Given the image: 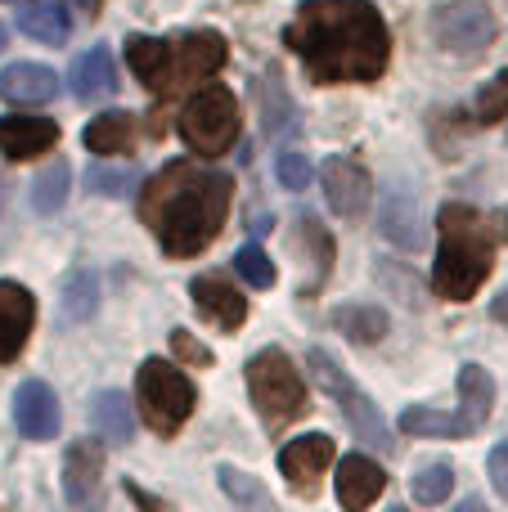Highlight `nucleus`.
<instances>
[{
  "mask_svg": "<svg viewBox=\"0 0 508 512\" xmlns=\"http://www.w3.org/2000/svg\"><path fill=\"white\" fill-rule=\"evenodd\" d=\"M491 319H495V324H504V328H508V288L500 292V297H495V306H491Z\"/></svg>",
  "mask_w": 508,
  "mask_h": 512,
  "instance_id": "nucleus-39",
  "label": "nucleus"
},
{
  "mask_svg": "<svg viewBox=\"0 0 508 512\" xmlns=\"http://www.w3.org/2000/svg\"><path fill=\"white\" fill-rule=\"evenodd\" d=\"M126 495L135 499V504H144V508H162V499H153V495H144L140 486H126Z\"/></svg>",
  "mask_w": 508,
  "mask_h": 512,
  "instance_id": "nucleus-40",
  "label": "nucleus"
},
{
  "mask_svg": "<svg viewBox=\"0 0 508 512\" xmlns=\"http://www.w3.org/2000/svg\"><path fill=\"white\" fill-rule=\"evenodd\" d=\"M68 5H72V9H81L86 18H95V14H99V0H68Z\"/></svg>",
  "mask_w": 508,
  "mask_h": 512,
  "instance_id": "nucleus-41",
  "label": "nucleus"
},
{
  "mask_svg": "<svg viewBox=\"0 0 508 512\" xmlns=\"http://www.w3.org/2000/svg\"><path fill=\"white\" fill-rule=\"evenodd\" d=\"M329 463H333V441L324 432L297 436V441H288L284 450H279V472L288 477V486H293L297 495H315V486H320Z\"/></svg>",
  "mask_w": 508,
  "mask_h": 512,
  "instance_id": "nucleus-11",
  "label": "nucleus"
},
{
  "mask_svg": "<svg viewBox=\"0 0 508 512\" xmlns=\"http://www.w3.org/2000/svg\"><path fill=\"white\" fill-rule=\"evenodd\" d=\"M90 194L99 198H126L131 189H140V171L135 167H113V162H95L86 176Z\"/></svg>",
  "mask_w": 508,
  "mask_h": 512,
  "instance_id": "nucleus-28",
  "label": "nucleus"
},
{
  "mask_svg": "<svg viewBox=\"0 0 508 512\" xmlns=\"http://www.w3.org/2000/svg\"><path fill=\"white\" fill-rule=\"evenodd\" d=\"M135 140V117L126 113V108H108V113H99L95 122L86 126V149L90 153H104V158H113V153H126Z\"/></svg>",
  "mask_w": 508,
  "mask_h": 512,
  "instance_id": "nucleus-23",
  "label": "nucleus"
},
{
  "mask_svg": "<svg viewBox=\"0 0 508 512\" xmlns=\"http://www.w3.org/2000/svg\"><path fill=\"white\" fill-rule=\"evenodd\" d=\"M248 391H252L257 414L266 418L270 427L297 423V418L306 414V382L279 346H266L261 355L248 360Z\"/></svg>",
  "mask_w": 508,
  "mask_h": 512,
  "instance_id": "nucleus-5",
  "label": "nucleus"
},
{
  "mask_svg": "<svg viewBox=\"0 0 508 512\" xmlns=\"http://www.w3.org/2000/svg\"><path fill=\"white\" fill-rule=\"evenodd\" d=\"M171 351L180 355V364H198V369L212 360V351H207L194 333H185V328H176V333H171Z\"/></svg>",
  "mask_w": 508,
  "mask_h": 512,
  "instance_id": "nucleus-37",
  "label": "nucleus"
},
{
  "mask_svg": "<svg viewBox=\"0 0 508 512\" xmlns=\"http://www.w3.org/2000/svg\"><path fill=\"white\" fill-rule=\"evenodd\" d=\"M225 41L216 32H185L180 41H171V59H167V90L162 95H171V90L180 86H194V81H207L216 77V72L225 68Z\"/></svg>",
  "mask_w": 508,
  "mask_h": 512,
  "instance_id": "nucleus-9",
  "label": "nucleus"
},
{
  "mask_svg": "<svg viewBox=\"0 0 508 512\" xmlns=\"http://www.w3.org/2000/svg\"><path fill=\"white\" fill-rule=\"evenodd\" d=\"M0 50H5V23H0Z\"/></svg>",
  "mask_w": 508,
  "mask_h": 512,
  "instance_id": "nucleus-42",
  "label": "nucleus"
},
{
  "mask_svg": "<svg viewBox=\"0 0 508 512\" xmlns=\"http://www.w3.org/2000/svg\"><path fill=\"white\" fill-rule=\"evenodd\" d=\"M59 95V77H54V68H45V63H9L5 72H0V99L5 104H50V99Z\"/></svg>",
  "mask_w": 508,
  "mask_h": 512,
  "instance_id": "nucleus-16",
  "label": "nucleus"
},
{
  "mask_svg": "<svg viewBox=\"0 0 508 512\" xmlns=\"http://www.w3.org/2000/svg\"><path fill=\"white\" fill-rule=\"evenodd\" d=\"M90 423H95L104 445H131V432H135L131 400H126L122 391H99V396L90 400Z\"/></svg>",
  "mask_w": 508,
  "mask_h": 512,
  "instance_id": "nucleus-20",
  "label": "nucleus"
},
{
  "mask_svg": "<svg viewBox=\"0 0 508 512\" xmlns=\"http://www.w3.org/2000/svg\"><path fill=\"white\" fill-rule=\"evenodd\" d=\"M459 400H464V423H468V432H477V427H486V418H491V405H495V382H491V373L482 369V364H464L459 369Z\"/></svg>",
  "mask_w": 508,
  "mask_h": 512,
  "instance_id": "nucleus-22",
  "label": "nucleus"
},
{
  "mask_svg": "<svg viewBox=\"0 0 508 512\" xmlns=\"http://www.w3.org/2000/svg\"><path fill=\"white\" fill-rule=\"evenodd\" d=\"M0 207H5V180H0Z\"/></svg>",
  "mask_w": 508,
  "mask_h": 512,
  "instance_id": "nucleus-43",
  "label": "nucleus"
},
{
  "mask_svg": "<svg viewBox=\"0 0 508 512\" xmlns=\"http://www.w3.org/2000/svg\"><path fill=\"white\" fill-rule=\"evenodd\" d=\"M234 180L207 162H167L140 189V221L158 234L167 256H198L225 230Z\"/></svg>",
  "mask_w": 508,
  "mask_h": 512,
  "instance_id": "nucleus-2",
  "label": "nucleus"
},
{
  "mask_svg": "<svg viewBox=\"0 0 508 512\" xmlns=\"http://www.w3.org/2000/svg\"><path fill=\"white\" fill-rule=\"evenodd\" d=\"M167 59H171V41H158V36H126V63H131V72L153 95L167 90Z\"/></svg>",
  "mask_w": 508,
  "mask_h": 512,
  "instance_id": "nucleus-21",
  "label": "nucleus"
},
{
  "mask_svg": "<svg viewBox=\"0 0 508 512\" xmlns=\"http://www.w3.org/2000/svg\"><path fill=\"white\" fill-rule=\"evenodd\" d=\"M401 432L405 436H464L468 423H464V414H446V409H432V405H410L401 414Z\"/></svg>",
  "mask_w": 508,
  "mask_h": 512,
  "instance_id": "nucleus-25",
  "label": "nucleus"
},
{
  "mask_svg": "<svg viewBox=\"0 0 508 512\" xmlns=\"http://www.w3.org/2000/svg\"><path fill=\"white\" fill-rule=\"evenodd\" d=\"M36 319V297L14 279H0V364L18 360Z\"/></svg>",
  "mask_w": 508,
  "mask_h": 512,
  "instance_id": "nucleus-13",
  "label": "nucleus"
},
{
  "mask_svg": "<svg viewBox=\"0 0 508 512\" xmlns=\"http://www.w3.org/2000/svg\"><path fill=\"white\" fill-rule=\"evenodd\" d=\"M320 185H324V198H329L333 212L351 221V216H360L369 207V189H374V180H369V171L360 167V162L333 153V158H324V167H320Z\"/></svg>",
  "mask_w": 508,
  "mask_h": 512,
  "instance_id": "nucleus-10",
  "label": "nucleus"
},
{
  "mask_svg": "<svg viewBox=\"0 0 508 512\" xmlns=\"http://www.w3.org/2000/svg\"><path fill=\"white\" fill-rule=\"evenodd\" d=\"M180 140L203 158L225 153L239 140V99L225 86H203L185 108H180Z\"/></svg>",
  "mask_w": 508,
  "mask_h": 512,
  "instance_id": "nucleus-6",
  "label": "nucleus"
},
{
  "mask_svg": "<svg viewBox=\"0 0 508 512\" xmlns=\"http://www.w3.org/2000/svg\"><path fill=\"white\" fill-rule=\"evenodd\" d=\"M432 36L441 41L446 54L477 59V54L495 41V18H491V9H486V0H446V5L432 14Z\"/></svg>",
  "mask_w": 508,
  "mask_h": 512,
  "instance_id": "nucleus-8",
  "label": "nucleus"
},
{
  "mask_svg": "<svg viewBox=\"0 0 508 512\" xmlns=\"http://www.w3.org/2000/svg\"><path fill=\"white\" fill-rule=\"evenodd\" d=\"M383 486H387V477L369 454L356 450L338 463V504L342 508H369L378 495H383Z\"/></svg>",
  "mask_w": 508,
  "mask_h": 512,
  "instance_id": "nucleus-17",
  "label": "nucleus"
},
{
  "mask_svg": "<svg viewBox=\"0 0 508 512\" xmlns=\"http://www.w3.org/2000/svg\"><path fill=\"white\" fill-rule=\"evenodd\" d=\"M333 328L347 333L351 342H378L387 333V315L378 306H338L333 310Z\"/></svg>",
  "mask_w": 508,
  "mask_h": 512,
  "instance_id": "nucleus-26",
  "label": "nucleus"
},
{
  "mask_svg": "<svg viewBox=\"0 0 508 512\" xmlns=\"http://www.w3.org/2000/svg\"><path fill=\"white\" fill-rule=\"evenodd\" d=\"M185 369V364H180ZM167 360H144L140 378H135V400H140V418L149 432L176 436L185 427V418L194 414V382Z\"/></svg>",
  "mask_w": 508,
  "mask_h": 512,
  "instance_id": "nucleus-4",
  "label": "nucleus"
},
{
  "mask_svg": "<svg viewBox=\"0 0 508 512\" xmlns=\"http://www.w3.org/2000/svg\"><path fill=\"white\" fill-rule=\"evenodd\" d=\"M216 477H221V486L230 490V495L239 499V504H266V499H270L266 490L257 486V481H248V477H243V472H234V468H221V472H216Z\"/></svg>",
  "mask_w": 508,
  "mask_h": 512,
  "instance_id": "nucleus-36",
  "label": "nucleus"
},
{
  "mask_svg": "<svg viewBox=\"0 0 508 512\" xmlns=\"http://www.w3.org/2000/svg\"><path fill=\"white\" fill-rule=\"evenodd\" d=\"M450 486H455V468H450L446 459L423 463L419 477H414V499H419V504H446Z\"/></svg>",
  "mask_w": 508,
  "mask_h": 512,
  "instance_id": "nucleus-31",
  "label": "nucleus"
},
{
  "mask_svg": "<svg viewBox=\"0 0 508 512\" xmlns=\"http://www.w3.org/2000/svg\"><path fill=\"white\" fill-rule=\"evenodd\" d=\"M275 176L284 189H306V180H311V167H306V158L297 149H284L275 162Z\"/></svg>",
  "mask_w": 508,
  "mask_h": 512,
  "instance_id": "nucleus-35",
  "label": "nucleus"
},
{
  "mask_svg": "<svg viewBox=\"0 0 508 512\" xmlns=\"http://www.w3.org/2000/svg\"><path fill=\"white\" fill-rule=\"evenodd\" d=\"M99 477H104V441H77L63 459V495L72 504H86L99 490Z\"/></svg>",
  "mask_w": 508,
  "mask_h": 512,
  "instance_id": "nucleus-18",
  "label": "nucleus"
},
{
  "mask_svg": "<svg viewBox=\"0 0 508 512\" xmlns=\"http://www.w3.org/2000/svg\"><path fill=\"white\" fill-rule=\"evenodd\" d=\"M68 185H72L68 167H63V162H50V167H45L41 176H36V185H32V207H36L41 216L59 212L63 198H68Z\"/></svg>",
  "mask_w": 508,
  "mask_h": 512,
  "instance_id": "nucleus-29",
  "label": "nucleus"
},
{
  "mask_svg": "<svg viewBox=\"0 0 508 512\" xmlns=\"http://www.w3.org/2000/svg\"><path fill=\"white\" fill-rule=\"evenodd\" d=\"M234 270H239L252 288H270V283H275V265H270V256L261 252L257 243H243V248L234 252Z\"/></svg>",
  "mask_w": 508,
  "mask_h": 512,
  "instance_id": "nucleus-34",
  "label": "nucleus"
},
{
  "mask_svg": "<svg viewBox=\"0 0 508 512\" xmlns=\"http://www.w3.org/2000/svg\"><path fill=\"white\" fill-rule=\"evenodd\" d=\"M473 113H477V122L482 126L504 122L508 117V72H500L495 81H486L482 95H477V104H473Z\"/></svg>",
  "mask_w": 508,
  "mask_h": 512,
  "instance_id": "nucleus-33",
  "label": "nucleus"
},
{
  "mask_svg": "<svg viewBox=\"0 0 508 512\" xmlns=\"http://www.w3.org/2000/svg\"><path fill=\"white\" fill-rule=\"evenodd\" d=\"M383 234L392 243H401V248H419L423 243V230H419V216H414V207H410V198H387V207H383Z\"/></svg>",
  "mask_w": 508,
  "mask_h": 512,
  "instance_id": "nucleus-27",
  "label": "nucleus"
},
{
  "mask_svg": "<svg viewBox=\"0 0 508 512\" xmlns=\"http://www.w3.org/2000/svg\"><path fill=\"white\" fill-rule=\"evenodd\" d=\"M54 140H59V126L50 117H27V113L0 117V153L14 162L41 158L45 149H54Z\"/></svg>",
  "mask_w": 508,
  "mask_h": 512,
  "instance_id": "nucleus-15",
  "label": "nucleus"
},
{
  "mask_svg": "<svg viewBox=\"0 0 508 512\" xmlns=\"http://www.w3.org/2000/svg\"><path fill=\"white\" fill-rule=\"evenodd\" d=\"M113 90H117V68H113L104 45L86 50L77 63H72V95H77L81 104H99V99H108Z\"/></svg>",
  "mask_w": 508,
  "mask_h": 512,
  "instance_id": "nucleus-19",
  "label": "nucleus"
},
{
  "mask_svg": "<svg viewBox=\"0 0 508 512\" xmlns=\"http://www.w3.org/2000/svg\"><path fill=\"white\" fill-rule=\"evenodd\" d=\"M99 306V279L90 270H77L63 288V315L68 319H90Z\"/></svg>",
  "mask_w": 508,
  "mask_h": 512,
  "instance_id": "nucleus-30",
  "label": "nucleus"
},
{
  "mask_svg": "<svg viewBox=\"0 0 508 512\" xmlns=\"http://www.w3.org/2000/svg\"><path fill=\"white\" fill-rule=\"evenodd\" d=\"M486 468H491V481H495V490L508 499V441L504 445H495L491 450V459H486Z\"/></svg>",
  "mask_w": 508,
  "mask_h": 512,
  "instance_id": "nucleus-38",
  "label": "nucleus"
},
{
  "mask_svg": "<svg viewBox=\"0 0 508 512\" xmlns=\"http://www.w3.org/2000/svg\"><path fill=\"white\" fill-rule=\"evenodd\" d=\"M14 423L27 441H54L59 436V396L41 378H27L14 391Z\"/></svg>",
  "mask_w": 508,
  "mask_h": 512,
  "instance_id": "nucleus-12",
  "label": "nucleus"
},
{
  "mask_svg": "<svg viewBox=\"0 0 508 512\" xmlns=\"http://www.w3.org/2000/svg\"><path fill=\"white\" fill-rule=\"evenodd\" d=\"M297 230H302L306 252H311L315 279H329V270H333V239L320 230V225H315V216H302V221H297Z\"/></svg>",
  "mask_w": 508,
  "mask_h": 512,
  "instance_id": "nucleus-32",
  "label": "nucleus"
},
{
  "mask_svg": "<svg viewBox=\"0 0 508 512\" xmlns=\"http://www.w3.org/2000/svg\"><path fill=\"white\" fill-rule=\"evenodd\" d=\"M495 261V225L464 203H446L437 212V265L432 288L446 301H468L486 283Z\"/></svg>",
  "mask_w": 508,
  "mask_h": 512,
  "instance_id": "nucleus-3",
  "label": "nucleus"
},
{
  "mask_svg": "<svg viewBox=\"0 0 508 512\" xmlns=\"http://www.w3.org/2000/svg\"><path fill=\"white\" fill-rule=\"evenodd\" d=\"M189 297H194L198 315L212 319L216 328H230L234 333V328L248 319V297H239V288H230L221 274H198V279L189 283Z\"/></svg>",
  "mask_w": 508,
  "mask_h": 512,
  "instance_id": "nucleus-14",
  "label": "nucleus"
},
{
  "mask_svg": "<svg viewBox=\"0 0 508 512\" xmlns=\"http://www.w3.org/2000/svg\"><path fill=\"white\" fill-rule=\"evenodd\" d=\"M284 45L320 86L378 81L392 59L387 23L369 0H302L284 27Z\"/></svg>",
  "mask_w": 508,
  "mask_h": 512,
  "instance_id": "nucleus-1",
  "label": "nucleus"
},
{
  "mask_svg": "<svg viewBox=\"0 0 508 512\" xmlns=\"http://www.w3.org/2000/svg\"><path fill=\"white\" fill-rule=\"evenodd\" d=\"M18 27H23L27 36H36V41L45 45H63L72 32L68 23V9L59 5V0H36V5H23L18 9Z\"/></svg>",
  "mask_w": 508,
  "mask_h": 512,
  "instance_id": "nucleus-24",
  "label": "nucleus"
},
{
  "mask_svg": "<svg viewBox=\"0 0 508 512\" xmlns=\"http://www.w3.org/2000/svg\"><path fill=\"white\" fill-rule=\"evenodd\" d=\"M306 360H311V369H315V378H320V387L342 405V414H347L351 432H356L360 441H369L374 450H396V441H392V432H387V423L378 418V409L369 405V396H360V391L351 387V378L338 369V360H333L329 351H320V346H311V355H306Z\"/></svg>",
  "mask_w": 508,
  "mask_h": 512,
  "instance_id": "nucleus-7",
  "label": "nucleus"
}]
</instances>
